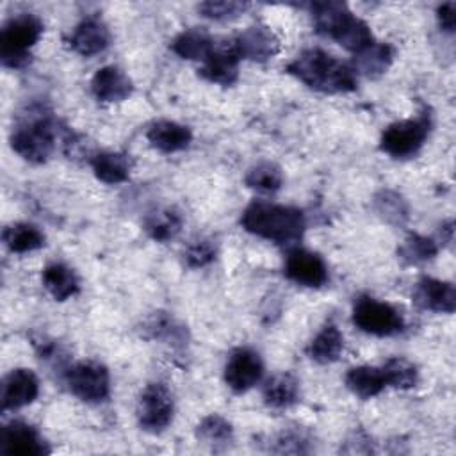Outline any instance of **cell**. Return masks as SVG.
Here are the masks:
<instances>
[{
  "label": "cell",
  "mask_w": 456,
  "mask_h": 456,
  "mask_svg": "<svg viewBox=\"0 0 456 456\" xmlns=\"http://www.w3.org/2000/svg\"><path fill=\"white\" fill-rule=\"evenodd\" d=\"M346 387L360 399H370L381 394V390L387 387V381L381 367L378 369L370 365H358L347 370Z\"/></svg>",
  "instance_id": "22"
},
{
  "label": "cell",
  "mask_w": 456,
  "mask_h": 456,
  "mask_svg": "<svg viewBox=\"0 0 456 456\" xmlns=\"http://www.w3.org/2000/svg\"><path fill=\"white\" fill-rule=\"evenodd\" d=\"M137 422L148 433L164 431L173 420L175 401L164 383H150L137 401Z\"/></svg>",
  "instance_id": "6"
},
{
  "label": "cell",
  "mask_w": 456,
  "mask_h": 456,
  "mask_svg": "<svg viewBox=\"0 0 456 456\" xmlns=\"http://www.w3.org/2000/svg\"><path fill=\"white\" fill-rule=\"evenodd\" d=\"M264 376V362L260 354L249 347H239L230 353L224 365V381L233 392L253 388Z\"/></svg>",
  "instance_id": "9"
},
{
  "label": "cell",
  "mask_w": 456,
  "mask_h": 456,
  "mask_svg": "<svg viewBox=\"0 0 456 456\" xmlns=\"http://www.w3.org/2000/svg\"><path fill=\"white\" fill-rule=\"evenodd\" d=\"M353 322L365 333L376 337L397 335L404 330L403 315L388 303L362 296L353 306Z\"/></svg>",
  "instance_id": "5"
},
{
  "label": "cell",
  "mask_w": 456,
  "mask_h": 456,
  "mask_svg": "<svg viewBox=\"0 0 456 456\" xmlns=\"http://www.w3.org/2000/svg\"><path fill=\"white\" fill-rule=\"evenodd\" d=\"M276 447L273 449L274 452H308L310 449L308 445V438L301 433V431H283L278 438H276Z\"/></svg>",
  "instance_id": "37"
},
{
  "label": "cell",
  "mask_w": 456,
  "mask_h": 456,
  "mask_svg": "<svg viewBox=\"0 0 456 456\" xmlns=\"http://www.w3.org/2000/svg\"><path fill=\"white\" fill-rule=\"evenodd\" d=\"M0 452L11 456H43L50 452V447L36 428L12 420L2 429Z\"/></svg>",
  "instance_id": "11"
},
{
  "label": "cell",
  "mask_w": 456,
  "mask_h": 456,
  "mask_svg": "<svg viewBox=\"0 0 456 456\" xmlns=\"http://www.w3.org/2000/svg\"><path fill=\"white\" fill-rule=\"evenodd\" d=\"M39 394L37 376L30 369L11 370L2 383V408L16 410L30 404Z\"/></svg>",
  "instance_id": "15"
},
{
  "label": "cell",
  "mask_w": 456,
  "mask_h": 456,
  "mask_svg": "<svg viewBox=\"0 0 456 456\" xmlns=\"http://www.w3.org/2000/svg\"><path fill=\"white\" fill-rule=\"evenodd\" d=\"M397 253L406 264H420V262L431 260L438 253V246L429 237H424L419 233H410L403 240Z\"/></svg>",
  "instance_id": "32"
},
{
  "label": "cell",
  "mask_w": 456,
  "mask_h": 456,
  "mask_svg": "<svg viewBox=\"0 0 456 456\" xmlns=\"http://www.w3.org/2000/svg\"><path fill=\"white\" fill-rule=\"evenodd\" d=\"M374 207L376 212L388 223L401 224L408 219V205L403 196L394 191H381L379 194H376Z\"/></svg>",
  "instance_id": "34"
},
{
  "label": "cell",
  "mask_w": 456,
  "mask_h": 456,
  "mask_svg": "<svg viewBox=\"0 0 456 456\" xmlns=\"http://www.w3.org/2000/svg\"><path fill=\"white\" fill-rule=\"evenodd\" d=\"M342 349H344V337L340 330L333 322H328L326 326L321 328V331L310 342L308 354L312 360L319 363H331L340 356Z\"/></svg>",
  "instance_id": "25"
},
{
  "label": "cell",
  "mask_w": 456,
  "mask_h": 456,
  "mask_svg": "<svg viewBox=\"0 0 456 456\" xmlns=\"http://www.w3.org/2000/svg\"><path fill=\"white\" fill-rule=\"evenodd\" d=\"M2 239L12 253H28L39 249L45 244L43 232L28 223H14L5 226Z\"/></svg>",
  "instance_id": "28"
},
{
  "label": "cell",
  "mask_w": 456,
  "mask_h": 456,
  "mask_svg": "<svg viewBox=\"0 0 456 456\" xmlns=\"http://www.w3.org/2000/svg\"><path fill=\"white\" fill-rule=\"evenodd\" d=\"M248 9V4L242 2H203L198 5V11L210 20L226 21L233 20Z\"/></svg>",
  "instance_id": "36"
},
{
  "label": "cell",
  "mask_w": 456,
  "mask_h": 456,
  "mask_svg": "<svg viewBox=\"0 0 456 456\" xmlns=\"http://www.w3.org/2000/svg\"><path fill=\"white\" fill-rule=\"evenodd\" d=\"M239 61L240 57L233 39L221 45L216 43L210 55L203 61L200 75L212 84L232 86L239 78Z\"/></svg>",
  "instance_id": "12"
},
{
  "label": "cell",
  "mask_w": 456,
  "mask_h": 456,
  "mask_svg": "<svg viewBox=\"0 0 456 456\" xmlns=\"http://www.w3.org/2000/svg\"><path fill=\"white\" fill-rule=\"evenodd\" d=\"M182 216L175 208H162L150 214L144 221V230L148 235L159 242H166L173 239L182 228Z\"/></svg>",
  "instance_id": "29"
},
{
  "label": "cell",
  "mask_w": 456,
  "mask_h": 456,
  "mask_svg": "<svg viewBox=\"0 0 456 456\" xmlns=\"http://www.w3.org/2000/svg\"><path fill=\"white\" fill-rule=\"evenodd\" d=\"M392 61H394V48L388 43L372 41L369 46L354 53L351 68L354 69V73L378 77L390 68Z\"/></svg>",
  "instance_id": "20"
},
{
  "label": "cell",
  "mask_w": 456,
  "mask_h": 456,
  "mask_svg": "<svg viewBox=\"0 0 456 456\" xmlns=\"http://www.w3.org/2000/svg\"><path fill=\"white\" fill-rule=\"evenodd\" d=\"M331 39H335L346 50L358 53L360 50H363L365 46H369L374 41V36H372L369 25L362 18L349 12L346 16V20L340 23V27L335 30Z\"/></svg>",
  "instance_id": "24"
},
{
  "label": "cell",
  "mask_w": 456,
  "mask_h": 456,
  "mask_svg": "<svg viewBox=\"0 0 456 456\" xmlns=\"http://www.w3.org/2000/svg\"><path fill=\"white\" fill-rule=\"evenodd\" d=\"M41 280L45 289L57 301H64L78 292V278L75 271L66 264H61V262L48 264L41 273Z\"/></svg>",
  "instance_id": "21"
},
{
  "label": "cell",
  "mask_w": 456,
  "mask_h": 456,
  "mask_svg": "<svg viewBox=\"0 0 456 456\" xmlns=\"http://www.w3.org/2000/svg\"><path fill=\"white\" fill-rule=\"evenodd\" d=\"M411 299L419 308L436 314H452L456 308L454 285L429 276H424L415 283Z\"/></svg>",
  "instance_id": "13"
},
{
  "label": "cell",
  "mask_w": 456,
  "mask_h": 456,
  "mask_svg": "<svg viewBox=\"0 0 456 456\" xmlns=\"http://www.w3.org/2000/svg\"><path fill=\"white\" fill-rule=\"evenodd\" d=\"M287 73L321 93L333 94L356 89L354 69L321 48L303 50L287 64Z\"/></svg>",
  "instance_id": "1"
},
{
  "label": "cell",
  "mask_w": 456,
  "mask_h": 456,
  "mask_svg": "<svg viewBox=\"0 0 456 456\" xmlns=\"http://www.w3.org/2000/svg\"><path fill=\"white\" fill-rule=\"evenodd\" d=\"M66 381L69 390L86 403H102L110 394L109 370L94 360L75 363L66 372Z\"/></svg>",
  "instance_id": "8"
},
{
  "label": "cell",
  "mask_w": 456,
  "mask_h": 456,
  "mask_svg": "<svg viewBox=\"0 0 456 456\" xmlns=\"http://www.w3.org/2000/svg\"><path fill=\"white\" fill-rule=\"evenodd\" d=\"M196 436L203 444L223 445L233 438V429H232V424L224 417L212 413L198 424Z\"/></svg>",
  "instance_id": "33"
},
{
  "label": "cell",
  "mask_w": 456,
  "mask_h": 456,
  "mask_svg": "<svg viewBox=\"0 0 456 456\" xmlns=\"http://www.w3.org/2000/svg\"><path fill=\"white\" fill-rule=\"evenodd\" d=\"M146 137L150 144L164 153H175L185 150L192 141V132L189 126L176 121L160 119L150 125Z\"/></svg>",
  "instance_id": "18"
},
{
  "label": "cell",
  "mask_w": 456,
  "mask_h": 456,
  "mask_svg": "<svg viewBox=\"0 0 456 456\" xmlns=\"http://www.w3.org/2000/svg\"><path fill=\"white\" fill-rule=\"evenodd\" d=\"M93 173L105 183H121L128 178L130 162L123 153L102 151L91 159Z\"/></svg>",
  "instance_id": "27"
},
{
  "label": "cell",
  "mask_w": 456,
  "mask_h": 456,
  "mask_svg": "<svg viewBox=\"0 0 456 456\" xmlns=\"http://www.w3.org/2000/svg\"><path fill=\"white\" fill-rule=\"evenodd\" d=\"M351 11L347 9V5L344 2H331V0H324V2H314L310 4V14H312V21L314 27L319 34L331 37L335 34V30L340 27V23L346 20V16Z\"/></svg>",
  "instance_id": "26"
},
{
  "label": "cell",
  "mask_w": 456,
  "mask_h": 456,
  "mask_svg": "<svg viewBox=\"0 0 456 456\" xmlns=\"http://www.w3.org/2000/svg\"><path fill=\"white\" fill-rule=\"evenodd\" d=\"M436 18H438V23L444 30L452 32L454 25H456V4L454 2H445V4L438 5Z\"/></svg>",
  "instance_id": "38"
},
{
  "label": "cell",
  "mask_w": 456,
  "mask_h": 456,
  "mask_svg": "<svg viewBox=\"0 0 456 456\" xmlns=\"http://www.w3.org/2000/svg\"><path fill=\"white\" fill-rule=\"evenodd\" d=\"M431 118L428 112L388 125L379 139V148L394 159H408L415 155L428 139Z\"/></svg>",
  "instance_id": "4"
},
{
  "label": "cell",
  "mask_w": 456,
  "mask_h": 456,
  "mask_svg": "<svg viewBox=\"0 0 456 456\" xmlns=\"http://www.w3.org/2000/svg\"><path fill=\"white\" fill-rule=\"evenodd\" d=\"M233 43L240 59H251L258 62H264L274 57L280 50V41L274 36V32L269 27L260 23L242 30L233 39Z\"/></svg>",
  "instance_id": "14"
},
{
  "label": "cell",
  "mask_w": 456,
  "mask_h": 456,
  "mask_svg": "<svg viewBox=\"0 0 456 456\" xmlns=\"http://www.w3.org/2000/svg\"><path fill=\"white\" fill-rule=\"evenodd\" d=\"M283 273L289 280L303 287H322L328 281L324 260L308 249L294 248L287 253Z\"/></svg>",
  "instance_id": "10"
},
{
  "label": "cell",
  "mask_w": 456,
  "mask_h": 456,
  "mask_svg": "<svg viewBox=\"0 0 456 456\" xmlns=\"http://www.w3.org/2000/svg\"><path fill=\"white\" fill-rule=\"evenodd\" d=\"M214 46H216L214 37L203 27H191L180 32L171 43L173 52L182 59L201 61V62L210 55Z\"/></svg>",
  "instance_id": "19"
},
{
  "label": "cell",
  "mask_w": 456,
  "mask_h": 456,
  "mask_svg": "<svg viewBox=\"0 0 456 456\" xmlns=\"http://www.w3.org/2000/svg\"><path fill=\"white\" fill-rule=\"evenodd\" d=\"M244 183L260 192H274L283 183V173L274 162H258L248 169Z\"/></svg>",
  "instance_id": "30"
},
{
  "label": "cell",
  "mask_w": 456,
  "mask_h": 456,
  "mask_svg": "<svg viewBox=\"0 0 456 456\" xmlns=\"http://www.w3.org/2000/svg\"><path fill=\"white\" fill-rule=\"evenodd\" d=\"M240 224L246 232L276 244L297 242L306 226L305 216L299 208L267 201H255L248 205L240 216Z\"/></svg>",
  "instance_id": "2"
},
{
  "label": "cell",
  "mask_w": 456,
  "mask_h": 456,
  "mask_svg": "<svg viewBox=\"0 0 456 456\" xmlns=\"http://www.w3.org/2000/svg\"><path fill=\"white\" fill-rule=\"evenodd\" d=\"M109 41H110V32L107 25L96 16H89L82 20L69 36L71 50L84 57H91L103 52L109 46Z\"/></svg>",
  "instance_id": "16"
},
{
  "label": "cell",
  "mask_w": 456,
  "mask_h": 456,
  "mask_svg": "<svg viewBox=\"0 0 456 456\" xmlns=\"http://www.w3.org/2000/svg\"><path fill=\"white\" fill-rule=\"evenodd\" d=\"M216 255H217V246L210 239H196V240H192L187 246L185 253H183L187 265L194 267V269L208 265L210 262H214Z\"/></svg>",
  "instance_id": "35"
},
{
  "label": "cell",
  "mask_w": 456,
  "mask_h": 456,
  "mask_svg": "<svg viewBox=\"0 0 456 456\" xmlns=\"http://www.w3.org/2000/svg\"><path fill=\"white\" fill-rule=\"evenodd\" d=\"M43 34V21L30 14L21 12L11 18L0 32V59L7 68H23L30 62V48Z\"/></svg>",
  "instance_id": "3"
},
{
  "label": "cell",
  "mask_w": 456,
  "mask_h": 456,
  "mask_svg": "<svg viewBox=\"0 0 456 456\" xmlns=\"http://www.w3.org/2000/svg\"><path fill=\"white\" fill-rule=\"evenodd\" d=\"M12 150L28 162H45L55 146V132L48 119H34L20 125L11 135Z\"/></svg>",
  "instance_id": "7"
},
{
  "label": "cell",
  "mask_w": 456,
  "mask_h": 456,
  "mask_svg": "<svg viewBox=\"0 0 456 456\" xmlns=\"http://www.w3.org/2000/svg\"><path fill=\"white\" fill-rule=\"evenodd\" d=\"M93 94L100 102H121L130 96L134 86L128 75L118 66H103L100 68L91 80Z\"/></svg>",
  "instance_id": "17"
},
{
  "label": "cell",
  "mask_w": 456,
  "mask_h": 456,
  "mask_svg": "<svg viewBox=\"0 0 456 456\" xmlns=\"http://www.w3.org/2000/svg\"><path fill=\"white\" fill-rule=\"evenodd\" d=\"M383 376L387 381V387H394V388H401V390H408L411 387L417 385L419 381V370L417 367L408 362L406 358H390L383 367Z\"/></svg>",
  "instance_id": "31"
},
{
  "label": "cell",
  "mask_w": 456,
  "mask_h": 456,
  "mask_svg": "<svg viewBox=\"0 0 456 456\" xmlns=\"http://www.w3.org/2000/svg\"><path fill=\"white\" fill-rule=\"evenodd\" d=\"M299 397V381L290 372L274 374L264 385V401L271 408H289Z\"/></svg>",
  "instance_id": "23"
}]
</instances>
